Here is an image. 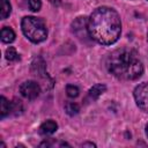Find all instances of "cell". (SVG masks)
Listing matches in <instances>:
<instances>
[{
    "mask_svg": "<svg viewBox=\"0 0 148 148\" xmlns=\"http://www.w3.org/2000/svg\"><path fill=\"white\" fill-rule=\"evenodd\" d=\"M82 147H96V145L92 142H84L82 143Z\"/></svg>",
    "mask_w": 148,
    "mask_h": 148,
    "instance_id": "cell-19",
    "label": "cell"
},
{
    "mask_svg": "<svg viewBox=\"0 0 148 148\" xmlns=\"http://www.w3.org/2000/svg\"><path fill=\"white\" fill-rule=\"evenodd\" d=\"M10 12H12V6L9 0H1V13H0L1 20L7 18L10 15Z\"/></svg>",
    "mask_w": 148,
    "mask_h": 148,
    "instance_id": "cell-12",
    "label": "cell"
},
{
    "mask_svg": "<svg viewBox=\"0 0 148 148\" xmlns=\"http://www.w3.org/2000/svg\"><path fill=\"white\" fill-rule=\"evenodd\" d=\"M0 146H1V147H6V145H5L3 142H1V143H0Z\"/></svg>",
    "mask_w": 148,
    "mask_h": 148,
    "instance_id": "cell-22",
    "label": "cell"
},
{
    "mask_svg": "<svg viewBox=\"0 0 148 148\" xmlns=\"http://www.w3.org/2000/svg\"><path fill=\"white\" fill-rule=\"evenodd\" d=\"M5 56H6V59L9 60V61H17V60H20V56H18L17 51L15 50V47H13V46H9L6 50Z\"/></svg>",
    "mask_w": 148,
    "mask_h": 148,
    "instance_id": "cell-15",
    "label": "cell"
},
{
    "mask_svg": "<svg viewBox=\"0 0 148 148\" xmlns=\"http://www.w3.org/2000/svg\"><path fill=\"white\" fill-rule=\"evenodd\" d=\"M21 28L24 36L35 44L44 42L47 37V28L43 18L24 16L21 21Z\"/></svg>",
    "mask_w": 148,
    "mask_h": 148,
    "instance_id": "cell-3",
    "label": "cell"
},
{
    "mask_svg": "<svg viewBox=\"0 0 148 148\" xmlns=\"http://www.w3.org/2000/svg\"><path fill=\"white\" fill-rule=\"evenodd\" d=\"M79 92H80V90L76 86H74V84H67L66 86V94H67L68 97H71V98L77 97Z\"/></svg>",
    "mask_w": 148,
    "mask_h": 148,
    "instance_id": "cell-17",
    "label": "cell"
},
{
    "mask_svg": "<svg viewBox=\"0 0 148 148\" xmlns=\"http://www.w3.org/2000/svg\"><path fill=\"white\" fill-rule=\"evenodd\" d=\"M30 71H31V73H32L35 76L40 77L42 80H47V79H50L49 75H47V72H46V64H45V61L43 60V58H40V57L34 58V60H32V62H31Z\"/></svg>",
    "mask_w": 148,
    "mask_h": 148,
    "instance_id": "cell-7",
    "label": "cell"
},
{
    "mask_svg": "<svg viewBox=\"0 0 148 148\" xmlns=\"http://www.w3.org/2000/svg\"><path fill=\"white\" fill-rule=\"evenodd\" d=\"M58 130V124L52 120V119H49L46 121H44L40 126H39V134L42 135H51L53 134L56 131Z\"/></svg>",
    "mask_w": 148,
    "mask_h": 148,
    "instance_id": "cell-8",
    "label": "cell"
},
{
    "mask_svg": "<svg viewBox=\"0 0 148 148\" xmlns=\"http://www.w3.org/2000/svg\"><path fill=\"white\" fill-rule=\"evenodd\" d=\"M133 96L139 109L145 112H148V82L139 84L134 89Z\"/></svg>",
    "mask_w": 148,
    "mask_h": 148,
    "instance_id": "cell-4",
    "label": "cell"
},
{
    "mask_svg": "<svg viewBox=\"0 0 148 148\" xmlns=\"http://www.w3.org/2000/svg\"><path fill=\"white\" fill-rule=\"evenodd\" d=\"M147 36H148V34H147Z\"/></svg>",
    "mask_w": 148,
    "mask_h": 148,
    "instance_id": "cell-23",
    "label": "cell"
},
{
    "mask_svg": "<svg viewBox=\"0 0 148 148\" xmlns=\"http://www.w3.org/2000/svg\"><path fill=\"white\" fill-rule=\"evenodd\" d=\"M88 31L90 38L102 45L116 43L121 34L120 16L111 7L96 8L88 18Z\"/></svg>",
    "mask_w": 148,
    "mask_h": 148,
    "instance_id": "cell-1",
    "label": "cell"
},
{
    "mask_svg": "<svg viewBox=\"0 0 148 148\" xmlns=\"http://www.w3.org/2000/svg\"><path fill=\"white\" fill-rule=\"evenodd\" d=\"M22 111H23V105H22L21 101L14 99V101L12 102V111H10V114L17 116V114L22 113Z\"/></svg>",
    "mask_w": 148,
    "mask_h": 148,
    "instance_id": "cell-16",
    "label": "cell"
},
{
    "mask_svg": "<svg viewBox=\"0 0 148 148\" xmlns=\"http://www.w3.org/2000/svg\"><path fill=\"white\" fill-rule=\"evenodd\" d=\"M146 134H147V136H148V124H147V126H146Z\"/></svg>",
    "mask_w": 148,
    "mask_h": 148,
    "instance_id": "cell-21",
    "label": "cell"
},
{
    "mask_svg": "<svg viewBox=\"0 0 148 148\" xmlns=\"http://www.w3.org/2000/svg\"><path fill=\"white\" fill-rule=\"evenodd\" d=\"M64 146H67L69 147V145L67 142H64V141H56L53 139H49V140H45L43 141L39 147H64Z\"/></svg>",
    "mask_w": 148,
    "mask_h": 148,
    "instance_id": "cell-13",
    "label": "cell"
},
{
    "mask_svg": "<svg viewBox=\"0 0 148 148\" xmlns=\"http://www.w3.org/2000/svg\"><path fill=\"white\" fill-rule=\"evenodd\" d=\"M110 74L120 80H136L143 73V65L138 52L131 47H121L111 52L106 59Z\"/></svg>",
    "mask_w": 148,
    "mask_h": 148,
    "instance_id": "cell-2",
    "label": "cell"
},
{
    "mask_svg": "<svg viewBox=\"0 0 148 148\" xmlns=\"http://www.w3.org/2000/svg\"><path fill=\"white\" fill-rule=\"evenodd\" d=\"M105 90H106V86H105V84H103V83H96V84H94V86L89 89V91H88V97H89L91 101H96L103 92H105Z\"/></svg>",
    "mask_w": 148,
    "mask_h": 148,
    "instance_id": "cell-9",
    "label": "cell"
},
{
    "mask_svg": "<svg viewBox=\"0 0 148 148\" xmlns=\"http://www.w3.org/2000/svg\"><path fill=\"white\" fill-rule=\"evenodd\" d=\"M28 5L32 12H38L42 7V1L40 0H28Z\"/></svg>",
    "mask_w": 148,
    "mask_h": 148,
    "instance_id": "cell-18",
    "label": "cell"
},
{
    "mask_svg": "<svg viewBox=\"0 0 148 148\" xmlns=\"http://www.w3.org/2000/svg\"><path fill=\"white\" fill-rule=\"evenodd\" d=\"M51 3H53V5H56V6H58V5H60V2H61V0H49Z\"/></svg>",
    "mask_w": 148,
    "mask_h": 148,
    "instance_id": "cell-20",
    "label": "cell"
},
{
    "mask_svg": "<svg viewBox=\"0 0 148 148\" xmlns=\"http://www.w3.org/2000/svg\"><path fill=\"white\" fill-rule=\"evenodd\" d=\"M20 92L21 95L27 99H35L40 94V86L32 80L24 81L20 86Z\"/></svg>",
    "mask_w": 148,
    "mask_h": 148,
    "instance_id": "cell-6",
    "label": "cell"
},
{
    "mask_svg": "<svg viewBox=\"0 0 148 148\" xmlns=\"http://www.w3.org/2000/svg\"><path fill=\"white\" fill-rule=\"evenodd\" d=\"M12 111V102H9L5 96L0 97V117L3 119L8 114H10Z\"/></svg>",
    "mask_w": 148,
    "mask_h": 148,
    "instance_id": "cell-10",
    "label": "cell"
},
{
    "mask_svg": "<svg viewBox=\"0 0 148 148\" xmlns=\"http://www.w3.org/2000/svg\"><path fill=\"white\" fill-rule=\"evenodd\" d=\"M72 31L76 35V37L81 40H86L90 38L89 31H88V18L86 16H80L75 18L72 23Z\"/></svg>",
    "mask_w": 148,
    "mask_h": 148,
    "instance_id": "cell-5",
    "label": "cell"
},
{
    "mask_svg": "<svg viewBox=\"0 0 148 148\" xmlns=\"http://www.w3.org/2000/svg\"><path fill=\"white\" fill-rule=\"evenodd\" d=\"M65 111H66V113L69 114V116H75V114L79 113L80 106H79V104H76V103H74V102H68V103H66V105H65Z\"/></svg>",
    "mask_w": 148,
    "mask_h": 148,
    "instance_id": "cell-14",
    "label": "cell"
},
{
    "mask_svg": "<svg viewBox=\"0 0 148 148\" xmlns=\"http://www.w3.org/2000/svg\"><path fill=\"white\" fill-rule=\"evenodd\" d=\"M1 40L3 43H12L15 40V32L13 31V29L8 28V27H3L1 29Z\"/></svg>",
    "mask_w": 148,
    "mask_h": 148,
    "instance_id": "cell-11",
    "label": "cell"
}]
</instances>
